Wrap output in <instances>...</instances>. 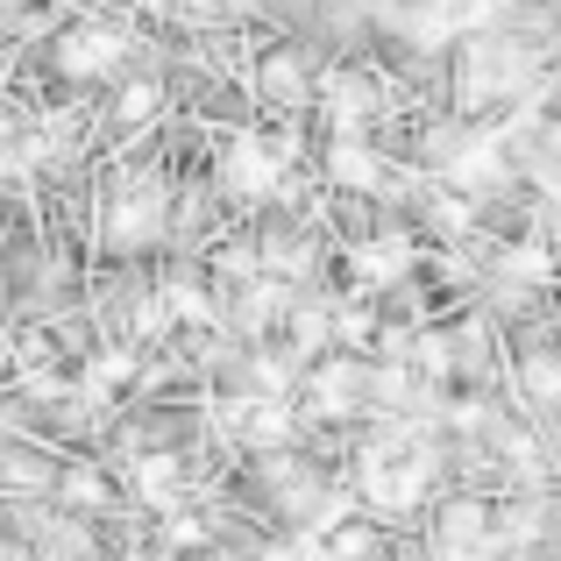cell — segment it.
I'll list each match as a JSON object with an SVG mask.
<instances>
[{
	"label": "cell",
	"instance_id": "obj_1",
	"mask_svg": "<svg viewBox=\"0 0 561 561\" xmlns=\"http://www.w3.org/2000/svg\"><path fill=\"white\" fill-rule=\"evenodd\" d=\"M100 234H107L114 249H142L150 234H164V185H157V179L122 185L107 199V214H100Z\"/></svg>",
	"mask_w": 561,
	"mask_h": 561
},
{
	"label": "cell",
	"instance_id": "obj_2",
	"mask_svg": "<svg viewBox=\"0 0 561 561\" xmlns=\"http://www.w3.org/2000/svg\"><path fill=\"white\" fill-rule=\"evenodd\" d=\"M519 79H526V50L519 43H477L469 65H462V100L469 107H491V100H505Z\"/></svg>",
	"mask_w": 561,
	"mask_h": 561
},
{
	"label": "cell",
	"instance_id": "obj_3",
	"mask_svg": "<svg viewBox=\"0 0 561 561\" xmlns=\"http://www.w3.org/2000/svg\"><path fill=\"white\" fill-rule=\"evenodd\" d=\"M128 57V36L114 22H79L65 43H57V65L71 71V79H100V71H114Z\"/></svg>",
	"mask_w": 561,
	"mask_h": 561
},
{
	"label": "cell",
	"instance_id": "obj_4",
	"mask_svg": "<svg viewBox=\"0 0 561 561\" xmlns=\"http://www.w3.org/2000/svg\"><path fill=\"white\" fill-rule=\"evenodd\" d=\"M363 491L377 505H412L426 491V462H412V455H370L363 462Z\"/></svg>",
	"mask_w": 561,
	"mask_h": 561
},
{
	"label": "cell",
	"instance_id": "obj_5",
	"mask_svg": "<svg viewBox=\"0 0 561 561\" xmlns=\"http://www.w3.org/2000/svg\"><path fill=\"white\" fill-rule=\"evenodd\" d=\"M277 185V157L271 142H234L228 150V192H242V199H256V192Z\"/></svg>",
	"mask_w": 561,
	"mask_h": 561
},
{
	"label": "cell",
	"instance_id": "obj_6",
	"mask_svg": "<svg viewBox=\"0 0 561 561\" xmlns=\"http://www.w3.org/2000/svg\"><path fill=\"white\" fill-rule=\"evenodd\" d=\"M434 540H440L448 554L483 548V540H491V512H483V505H448V512L434 519Z\"/></svg>",
	"mask_w": 561,
	"mask_h": 561
},
{
	"label": "cell",
	"instance_id": "obj_7",
	"mask_svg": "<svg viewBox=\"0 0 561 561\" xmlns=\"http://www.w3.org/2000/svg\"><path fill=\"white\" fill-rule=\"evenodd\" d=\"M263 93H277V100H306V93H313V79H306V57H299V50L263 57Z\"/></svg>",
	"mask_w": 561,
	"mask_h": 561
},
{
	"label": "cell",
	"instance_id": "obj_8",
	"mask_svg": "<svg viewBox=\"0 0 561 561\" xmlns=\"http://www.w3.org/2000/svg\"><path fill=\"white\" fill-rule=\"evenodd\" d=\"M328 100H334V114H342V128H363V114L377 107V93L363 79H334L328 85Z\"/></svg>",
	"mask_w": 561,
	"mask_h": 561
},
{
	"label": "cell",
	"instance_id": "obj_9",
	"mask_svg": "<svg viewBox=\"0 0 561 561\" xmlns=\"http://www.w3.org/2000/svg\"><path fill=\"white\" fill-rule=\"evenodd\" d=\"M526 391L548 405V398H561V348H534L526 356Z\"/></svg>",
	"mask_w": 561,
	"mask_h": 561
},
{
	"label": "cell",
	"instance_id": "obj_10",
	"mask_svg": "<svg viewBox=\"0 0 561 561\" xmlns=\"http://www.w3.org/2000/svg\"><path fill=\"white\" fill-rule=\"evenodd\" d=\"M334 179L342 185H377V157L356 150V142H342V150H334Z\"/></svg>",
	"mask_w": 561,
	"mask_h": 561
},
{
	"label": "cell",
	"instance_id": "obj_11",
	"mask_svg": "<svg viewBox=\"0 0 561 561\" xmlns=\"http://www.w3.org/2000/svg\"><path fill=\"white\" fill-rule=\"evenodd\" d=\"M363 271H370V277H398V271H405V249H398V242H370V249H363Z\"/></svg>",
	"mask_w": 561,
	"mask_h": 561
},
{
	"label": "cell",
	"instance_id": "obj_12",
	"mask_svg": "<svg viewBox=\"0 0 561 561\" xmlns=\"http://www.w3.org/2000/svg\"><path fill=\"white\" fill-rule=\"evenodd\" d=\"M150 107H157V85H128V93H122V114H128V122H142Z\"/></svg>",
	"mask_w": 561,
	"mask_h": 561
},
{
	"label": "cell",
	"instance_id": "obj_13",
	"mask_svg": "<svg viewBox=\"0 0 561 561\" xmlns=\"http://www.w3.org/2000/svg\"><path fill=\"white\" fill-rule=\"evenodd\" d=\"M0 136H8V107H0Z\"/></svg>",
	"mask_w": 561,
	"mask_h": 561
}]
</instances>
